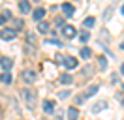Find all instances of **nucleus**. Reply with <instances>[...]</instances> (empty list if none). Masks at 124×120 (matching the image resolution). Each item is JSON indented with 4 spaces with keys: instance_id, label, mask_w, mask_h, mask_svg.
Returning <instances> with one entry per match:
<instances>
[{
    "instance_id": "nucleus-12",
    "label": "nucleus",
    "mask_w": 124,
    "mask_h": 120,
    "mask_svg": "<svg viewBox=\"0 0 124 120\" xmlns=\"http://www.w3.org/2000/svg\"><path fill=\"white\" fill-rule=\"evenodd\" d=\"M0 81L4 82V84H9V82L13 81V77H11V73H9V71H4V73L0 75Z\"/></svg>"
},
{
    "instance_id": "nucleus-10",
    "label": "nucleus",
    "mask_w": 124,
    "mask_h": 120,
    "mask_svg": "<svg viewBox=\"0 0 124 120\" xmlns=\"http://www.w3.org/2000/svg\"><path fill=\"white\" fill-rule=\"evenodd\" d=\"M19 9H21L23 13H28V11H30V2H28V0H21V2H19Z\"/></svg>"
},
{
    "instance_id": "nucleus-18",
    "label": "nucleus",
    "mask_w": 124,
    "mask_h": 120,
    "mask_svg": "<svg viewBox=\"0 0 124 120\" xmlns=\"http://www.w3.org/2000/svg\"><path fill=\"white\" fill-rule=\"evenodd\" d=\"M94 24H96V19H94V17H88V19H85V26H86V28H92Z\"/></svg>"
},
{
    "instance_id": "nucleus-6",
    "label": "nucleus",
    "mask_w": 124,
    "mask_h": 120,
    "mask_svg": "<svg viewBox=\"0 0 124 120\" xmlns=\"http://www.w3.org/2000/svg\"><path fill=\"white\" fill-rule=\"evenodd\" d=\"M62 11L66 13V17H71V15L75 13V8L71 6V4H68V2H64L62 4Z\"/></svg>"
},
{
    "instance_id": "nucleus-14",
    "label": "nucleus",
    "mask_w": 124,
    "mask_h": 120,
    "mask_svg": "<svg viewBox=\"0 0 124 120\" xmlns=\"http://www.w3.org/2000/svg\"><path fill=\"white\" fill-rule=\"evenodd\" d=\"M60 82L62 84H71V82H73V77H71L70 73H64V75H60Z\"/></svg>"
},
{
    "instance_id": "nucleus-28",
    "label": "nucleus",
    "mask_w": 124,
    "mask_h": 120,
    "mask_svg": "<svg viewBox=\"0 0 124 120\" xmlns=\"http://www.w3.org/2000/svg\"><path fill=\"white\" fill-rule=\"evenodd\" d=\"M32 2H39V0H32Z\"/></svg>"
},
{
    "instance_id": "nucleus-24",
    "label": "nucleus",
    "mask_w": 124,
    "mask_h": 120,
    "mask_svg": "<svg viewBox=\"0 0 124 120\" xmlns=\"http://www.w3.org/2000/svg\"><path fill=\"white\" fill-rule=\"evenodd\" d=\"M105 66H107V60H105V58H103V56H101V58H100V68H101V69H103V68H105Z\"/></svg>"
},
{
    "instance_id": "nucleus-27",
    "label": "nucleus",
    "mask_w": 124,
    "mask_h": 120,
    "mask_svg": "<svg viewBox=\"0 0 124 120\" xmlns=\"http://www.w3.org/2000/svg\"><path fill=\"white\" fill-rule=\"evenodd\" d=\"M120 47H122V49H124V41H122V45H120Z\"/></svg>"
},
{
    "instance_id": "nucleus-16",
    "label": "nucleus",
    "mask_w": 124,
    "mask_h": 120,
    "mask_svg": "<svg viewBox=\"0 0 124 120\" xmlns=\"http://www.w3.org/2000/svg\"><path fill=\"white\" fill-rule=\"evenodd\" d=\"M105 107H107V105H105V101H100V103H96L92 107V112H100L101 109H105Z\"/></svg>"
},
{
    "instance_id": "nucleus-15",
    "label": "nucleus",
    "mask_w": 124,
    "mask_h": 120,
    "mask_svg": "<svg viewBox=\"0 0 124 120\" xmlns=\"http://www.w3.org/2000/svg\"><path fill=\"white\" fill-rule=\"evenodd\" d=\"M96 92H98V86L94 84V86H90V88L86 90V92H85V94H83V96H85V98H90V96H94Z\"/></svg>"
},
{
    "instance_id": "nucleus-7",
    "label": "nucleus",
    "mask_w": 124,
    "mask_h": 120,
    "mask_svg": "<svg viewBox=\"0 0 124 120\" xmlns=\"http://www.w3.org/2000/svg\"><path fill=\"white\" fill-rule=\"evenodd\" d=\"M23 79L26 82H34V81H36V73L30 71V69H26V71H23Z\"/></svg>"
},
{
    "instance_id": "nucleus-25",
    "label": "nucleus",
    "mask_w": 124,
    "mask_h": 120,
    "mask_svg": "<svg viewBox=\"0 0 124 120\" xmlns=\"http://www.w3.org/2000/svg\"><path fill=\"white\" fill-rule=\"evenodd\" d=\"M120 73L124 75V64H122V66H120Z\"/></svg>"
},
{
    "instance_id": "nucleus-3",
    "label": "nucleus",
    "mask_w": 124,
    "mask_h": 120,
    "mask_svg": "<svg viewBox=\"0 0 124 120\" xmlns=\"http://www.w3.org/2000/svg\"><path fill=\"white\" fill-rule=\"evenodd\" d=\"M23 94H24V99H26V103L32 107V105H34V101H36V92H34V90H28V88H26V90H23Z\"/></svg>"
},
{
    "instance_id": "nucleus-21",
    "label": "nucleus",
    "mask_w": 124,
    "mask_h": 120,
    "mask_svg": "<svg viewBox=\"0 0 124 120\" xmlns=\"http://www.w3.org/2000/svg\"><path fill=\"white\" fill-rule=\"evenodd\" d=\"M85 99H86V98L83 96V94H81V96H77V98H75V105H81L83 101H85Z\"/></svg>"
},
{
    "instance_id": "nucleus-19",
    "label": "nucleus",
    "mask_w": 124,
    "mask_h": 120,
    "mask_svg": "<svg viewBox=\"0 0 124 120\" xmlns=\"http://www.w3.org/2000/svg\"><path fill=\"white\" fill-rule=\"evenodd\" d=\"M8 19H11V15H9V11H4V15L0 17V24H4V22L8 21Z\"/></svg>"
},
{
    "instance_id": "nucleus-11",
    "label": "nucleus",
    "mask_w": 124,
    "mask_h": 120,
    "mask_svg": "<svg viewBox=\"0 0 124 120\" xmlns=\"http://www.w3.org/2000/svg\"><path fill=\"white\" fill-rule=\"evenodd\" d=\"M38 32H41V34H47V32H49V22H45V21H38Z\"/></svg>"
},
{
    "instance_id": "nucleus-2",
    "label": "nucleus",
    "mask_w": 124,
    "mask_h": 120,
    "mask_svg": "<svg viewBox=\"0 0 124 120\" xmlns=\"http://www.w3.org/2000/svg\"><path fill=\"white\" fill-rule=\"evenodd\" d=\"M62 34H64V38H68V39H73V38L77 36V30L73 28V26H70V24H66V26H62Z\"/></svg>"
},
{
    "instance_id": "nucleus-20",
    "label": "nucleus",
    "mask_w": 124,
    "mask_h": 120,
    "mask_svg": "<svg viewBox=\"0 0 124 120\" xmlns=\"http://www.w3.org/2000/svg\"><path fill=\"white\" fill-rule=\"evenodd\" d=\"M81 41H88V38H90V34H88V32H81Z\"/></svg>"
},
{
    "instance_id": "nucleus-4",
    "label": "nucleus",
    "mask_w": 124,
    "mask_h": 120,
    "mask_svg": "<svg viewBox=\"0 0 124 120\" xmlns=\"http://www.w3.org/2000/svg\"><path fill=\"white\" fill-rule=\"evenodd\" d=\"M0 66H2L4 71H9V69L13 68V60L8 58V56H2V58H0Z\"/></svg>"
},
{
    "instance_id": "nucleus-23",
    "label": "nucleus",
    "mask_w": 124,
    "mask_h": 120,
    "mask_svg": "<svg viewBox=\"0 0 124 120\" xmlns=\"http://www.w3.org/2000/svg\"><path fill=\"white\" fill-rule=\"evenodd\" d=\"M70 96V92H68V90H64V92H60V94H58V98H60V99H64V98H68Z\"/></svg>"
},
{
    "instance_id": "nucleus-8",
    "label": "nucleus",
    "mask_w": 124,
    "mask_h": 120,
    "mask_svg": "<svg viewBox=\"0 0 124 120\" xmlns=\"http://www.w3.org/2000/svg\"><path fill=\"white\" fill-rule=\"evenodd\" d=\"M43 15H45V9H43V8H38V9L32 13V19H34V21H41Z\"/></svg>"
},
{
    "instance_id": "nucleus-1",
    "label": "nucleus",
    "mask_w": 124,
    "mask_h": 120,
    "mask_svg": "<svg viewBox=\"0 0 124 120\" xmlns=\"http://www.w3.org/2000/svg\"><path fill=\"white\" fill-rule=\"evenodd\" d=\"M15 38H17V30H13V28H2L0 30V39H4V41L15 39Z\"/></svg>"
},
{
    "instance_id": "nucleus-9",
    "label": "nucleus",
    "mask_w": 124,
    "mask_h": 120,
    "mask_svg": "<svg viewBox=\"0 0 124 120\" xmlns=\"http://www.w3.org/2000/svg\"><path fill=\"white\" fill-rule=\"evenodd\" d=\"M43 111H45L47 114H53L54 112V101H51V99L45 101V103H43Z\"/></svg>"
},
{
    "instance_id": "nucleus-13",
    "label": "nucleus",
    "mask_w": 124,
    "mask_h": 120,
    "mask_svg": "<svg viewBox=\"0 0 124 120\" xmlns=\"http://www.w3.org/2000/svg\"><path fill=\"white\" fill-rule=\"evenodd\" d=\"M68 118L70 120H77L79 118V111L75 107H70V109H68Z\"/></svg>"
},
{
    "instance_id": "nucleus-5",
    "label": "nucleus",
    "mask_w": 124,
    "mask_h": 120,
    "mask_svg": "<svg viewBox=\"0 0 124 120\" xmlns=\"http://www.w3.org/2000/svg\"><path fill=\"white\" fill-rule=\"evenodd\" d=\"M64 66L68 68V69L77 68V58H75V56H66V58H64Z\"/></svg>"
},
{
    "instance_id": "nucleus-22",
    "label": "nucleus",
    "mask_w": 124,
    "mask_h": 120,
    "mask_svg": "<svg viewBox=\"0 0 124 120\" xmlns=\"http://www.w3.org/2000/svg\"><path fill=\"white\" fill-rule=\"evenodd\" d=\"M47 43H53V45H56V47H60V41H58V39H47Z\"/></svg>"
},
{
    "instance_id": "nucleus-26",
    "label": "nucleus",
    "mask_w": 124,
    "mask_h": 120,
    "mask_svg": "<svg viewBox=\"0 0 124 120\" xmlns=\"http://www.w3.org/2000/svg\"><path fill=\"white\" fill-rule=\"evenodd\" d=\"M120 13H122V15H124V6H122V8H120Z\"/></svg>"
},
{
    "instance_id": "nucleus-29",
    "label": "nucleus",
    "mask_w": 124,
    "mask_h": 120,
    "mask_svg": "<svg viewBox=\"0 0 124 120\" xmlns=\"http://www.w3.org/2000/svg\"><path fill=\"white\" fill-rule=\"evenodd\" d=\"M122 92H124V84H122Z\"/></svg>"
},
{
    "instance_id": "nucleus-17",
    "label": "nucleus",
    "mask_w": 124,
    "mask_h": 120,
    "mask_svg": "<svg viewBox=\"0 0 124 120\" xmlns=\"http://www.w3.org/2000/svg\"><path fill=\"white\" fill-rule=\"evenodd\" d=\"M81 56H83V58H90V56H92V51H90L88 47H83V49H81Z\"/></svg>"
}]
</instances>
